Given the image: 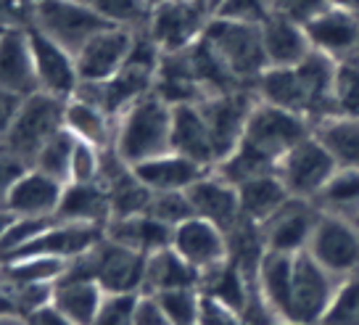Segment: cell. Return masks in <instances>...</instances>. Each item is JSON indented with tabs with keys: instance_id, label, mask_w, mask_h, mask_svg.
I'll return each instance as SVG.
<instances>
[{
	"instance_id": "cell-1",
	"label": "cell",
	"mask_w": 359,
	"mask_h": 325,
	"mask_svg": "<svg viewBox=\"0 0 359 325\" xmlns=\"http://www.w3.org/2000/svg\"><path fill=\"white\" fill-rule=\"evenodd\" d=\"M333 77L336 61L312 51L299 67L267 69L257 79L254 93L262 103L299 114L314 127L333 117Z\"/></svg>"
},
{
	"instance_id": "cell-2",
	"label": "cell",
	"mask_w": 359,
	"mask_h": 325,
	"mask_svg": "<svg viewBox=\"0 0 359 325\" xmlns=\"http://www.w3.org/2000/svg\"><path fill=\"white\" fill-rule=\"evenodd\" d=\"M114 148L130 167L172 151V106L156 93L135 101L116 119Z\"/></svg>"
},
{
	"instance_id": "cell-3",
	"label": "cell",
	"mask_w": 359,
	"mask_h": 325,
	"mask_svg": "<svg viewBox=\"0 0 359 325\" xmlns=\"http://www.w3.org/2000/svg\"><path fill=\"white\" fill-rule=\"evenodd\" d=\"M203 43L212 48L217 58L243 88H254L257 79L269 69L259 24L230 22V19L212 16L203 32Z\"/></svg>"
},
{
	"instance_id": "cell-4",
	"label": "cell",
	"mask_w": 359,
	"mask_h": 325,
	"mask_svg": "<svg viewBox=\"0 0 359 325\" xmlns=\"http://www.w3.org/2000/svg\"><path fill=\"white\" fill-rule=\"evenodd\" d=\"M64 114H67L64 98L48 95V93H34L29 98H24L8 133L0 143V151L16 157L27 167H32L45 143L64 130Z\"/></svg>"
},
{
	"instance_id": "cell-5",
	"label": "cell",
	"mask_w": 359,
	"mask_h": 325,
	"mask_svg": "<svg viewBox=\"0 0 359 325\" xmlns=\"http://www.w3.org/2000/svg\"><path fill=\"white\" fill-rule=\"evenodd\" d=\"M338 286L341 281L330 275L309 251L296 254L280 323H323Z\"/></svg>"
},
{
	"instance_id": "cell-6",
	"label": "cell",
	"mask_w": 359,
	"mask_h": 325,
	"mask_svg": "<svg viewBox=\"0 0 359 325\" xmlns=\"http://www.w3.org/2000/svg\"><path fill=\"white\" fill-rule=\"evenodd\" d=\"M32 29L43 32L53 43L64 45L69 53L77 56L79 48L90 37L111 27L95 11L90 3H74V0H37L32 8Z\"/></svg>"
},
{
	"instance_id": "cell-7",
	"label": "cell",
	"mask_w": 359,
	"mask_h": 325,
	"mask_svg": "<svg viewBox=\"0 0 359 325\" xmlns=\"http://www.w3.org/2000/svg\"><path fill=\"white\" fill-rule=\"evenodd\" d=\"M338 164L333 157L327 154V148L320 143L317 135L304 138L302 143L285 154L275 167V175L280 178L285 191L293 199H306V201H317V196L323 193L330 178L336 175Z\"/></svg>"
},
{
	"instance_id": "cell-8",
	"label": "cell",
	"mask_w": 359,
	"mask_h": 325,
	"mask_svg": "<svg viewBox=\"0 0 359 325\" xmlns=\"http://www.w3.org/2000/svg\"><path fill=\"white\" fill-rule=\"evenodd\" d=\"M212 11L193 0H161L151 11L146 32L161 48V53H177L196 45L206 32Z\"/></svg>"
},
{
	"instance_id": "cell-9",
	"label": "cell",
	"mask_w": 359,
	"mask_h": 325,
	"mask_svg": "<svg viewBox=\"0 0 359 325\" xmlns=\"http://www.w3.org/2000/svg\"><path fill=\"white\" fill-rule=\"evenodd\" d=\"M306 251L338 281L354 278L359 275V225L323 212Z\"/></svg>"
},
{
	"instance_id": "cell-10",
	"label": "cell",
	"mask_w": 359,
	"mask_h": 325,
	"mask_svg": "<svg viewBox=\"0 0 359 325\" xmlns=\"http://www.w3.org/2000/svg\"><path fill=\"white\" fill-rule=\"evenodd\" d=\"M257 101L259 98L254 88H241L233 90V93H219V95H206V98L198 101L203 119L209 124V133H212L214 148H217V164L241 143L248 122V114L254 112Z\"/></svg>"
},
{
	"instance_id": "cell-11",
	"label": "cell",
	"mask_w": 359,
	"mask_h": 325,
	"mask_svg": "<svg viewBox=\"0 0 359 325\" xmlns=\"http://www.w3.org/2000/svg\"><path fill=\"white\" fill-rule=\"evenodd\" d=\"M320 206L306 199H288L278 212L262 223V238L267 251L280 254H302L309 248L314 236V227L320 220Z\"/></svg>"
},
{
	"instance_id": "cell-12",
	"label": "cell",
	"mask_w": 359,
	"mask_h": 325,
	"mask_svg": "<svg viewBox=\"0 0 359 325\" xmlns=\"http://www.w3.org/2000/svg\"><path fill=\"white\" fill-rule=\"evenodd\" d=\"M103 241V227L101 225H79V223H53L45 227L43 233H37L32 241H27L22 248L11 251L8 257H3L0 262L8 259H24V257H48V259H69L85 254L95 244Z\"/></svg>"
},
{
	"instance_id": "cell-13",
	"label": "cell",
	"mask_w": 359,
	"mask_h": 325,
	"mask_svg": "<svg viewBox=\"0 0 359 325\" xmlns=\"http://www.w3.org/2000/svg\"><path fill=\"white\" fill-rule=\"evenodd\" d=\"M146 259V254L114 244L103 236L101 244L93 246L95 283L106 293H143Z\"/></svg>"
},
{
	"instance_id": "cell-14",
	"label": "cell",
	"mask_w": 359,
	"mask_h": 325,
	"mask_svg": "<svg viewBox=\"0 0 359 325\" xmlns=\"http://www.w3.org/2000/svg\"><path fill=\"white\" fill-rule=\"evenodd\" d=\"M29 29V45H32V58H34V74H37V85L40 93L56 95V98H74L79 88V72H77V58L69 53L64 45L53 43L50 37L37 32L32 27Z\"/></svg>"
},
{
	"instance_id": "cell-15",
	"label": "cell",
	"mask_w": 359,
	"mask_h": 325,
	"mask_svg": "<svg viewBox=\"0 0 359 325\" xmlns=\"http://www.w3.org/2000/svg\"><path fill=\"white\" fill-rule=\"evenodd\" d=\"M135 32L122 29V27H106L95 37H90L74 56L79 82H106V79L116 77L127 64Z\"/></svg>"
},
{
	"instance_id": "cell-16",
	"label": "cell",
	"mask_w": 359,
	"mask_h": 325,
	"mask_svg": "<svg viewBox=\"0 0 359 325\" xmlns=\"http://www.w3.org/2000/svg\"><path fill=\"white\" fill-rule=\"evenodd\" d=\"M172 248L193 270H198V275L222 265L224 259L230 257L227 233L209 220H201V217H191L172 230Z\"/></svg>"
},
{
	"instance_id": "cell-17",
	"label": "cell",
	"mask_w": 359,
	"mask_h": 325,
	"mask_svg": "<svg viewBox=\"0 0 359 325\" xmlns=\"http://www.w3.org/2000/svg\"><path fill=\"white\" fill-rule=\"evenodd\" d=\"M0 88L19 98L40 93L27 27H6L0 34Z\"/></svg>"
},
{
	"instance_id": "cell-18",
	"label": "cell",
	"mask_w": 359,
	"mask_h": 325,
	"mask_svg": "<svg viewBox=\"0 0 359 325\" xmlns=\"http://www.w3.org/2000/svg\"><path fill=\"white\" fill-rule=\"evenodd\" d=\"M306 37L312 43V51L333 61H348L359 58V16L338 8H327L320 16H314L309 24H304Z\"/></svg>"
},
{
	"instance_id": "cell-19",
	"label": "cell",
	"mask_w": 359,
	"mask_h": 325,
	"mask_svg": "<svg viewBox=\"0 0 359 325\" xmlns=\"http://www.w3.org/2000/svg\"><path fill=\"white\" fill-rule=\"evenodd\" d=\"M185 193L193 206V214L222 227L224 233H230L243 220L238 188L233 183H227L222 175H217L214 169H209L198 183H193Z\"/></svg>"
},
{
	"instance_id": "cell-20",
	"label": "cell",
	"mask_w": 359,
	"mask_h": 325,
	"mask_svg": "<svg viewBox=\"0 0 359 325\" xmlns=\"http://www.w3.org/2000/svg\"><path fill=\"white\" fill-rule=\"evenodd\" d=\"M64 188L67 185L58 183L56 178L29 167L8 193L6 209L13 217H29V220H50L53 217L56 220V209L61 204Z\"/></svg>"
},
{
	"instance_id": "cell-21",
	"label": "cell",
	"mask_w": 359,
	"mask_h": 325,
	"mask_svg": "<svg viewBox=\"0 0 359 325\" xmlns=\"http://www.w3.org/2000/svg\"><path fill=\"white\" fill-rule=\"evenodd\" d=\"M172 151L198 161L206 169L217 167V148L198 103L172 106Z\"/></svg>"
},
{
	"instance_id": "cell-22",
	"label": "cell",
	"mask_w": 359,
	"mask_h": 325,
	"mask_svg": "<svg viewBox=\"0 0 359 325\" xmlns=\"http://www.w3.org/2000/svg\"><path fill=\"white\" fill-rule=\"evenodd\" d=\"M135 178L140 180L151 193H175V191H188L193 183L209 172L206 167H201L198 161L167 151L161 157H154L148 161H140L133 167Z\"/></svg>"
},
{
	"instance_id": "cell-23",
	"label": "cell",
	"mask_w": 359,
	"mask_h": 325,
	"mask_svg": "<svg viewBox=\"0 0 359 325\" xmlns=\"http://www.w3.org/2000/svg\"><path fill=\"white\" fill-rule=\"evenodd\" d=\"M262 40L267 53L269 69H288L299 67L304 58L312 53V43L306 37L304 24H296L280 13H272L262 24Z\"/></svg>"
},
{
	"instance_id": "cell-24",
	"label": "cell",
	"mask_w": 359,
	"mask_h": 325,
	"mask_svg": "<svg viewBox=\"0 0 359 325\" xmlns=\"http://www.w3.org/2000/svg\"><path fill=\"white\" fill-rule=\"evenodd\" d=\"M103 236L122 244V246L140 251V254H154L158 248L172 246V227L158 223L151 214H133V217H114L103 227Z\"/></svg>"
},
{
	"instance_id": "cell-25",
	"label": "cell",
	"mask_w": 359,
	"mask_h": 325,
	"mask_svg": "<svg viewBox=\"0 0 359 325\" xmlns=\"http://www.w3.org/2000/svg\"><path fill=\"white\" fill-rule=\"evenodd\" d=\"M56 220L58 223L101 225V227H106L111 220L109 193L101 183H69L56 209Z\"/></svg>"
},
{
	"instance_id": "cell-26",
	"label": "cell",
	"mask_w": 359,
	"mask_h": 325,
	"mask_svg": "<svg viewBox=\"0 0 359 325\" xmlns=\"http://www.w3.org/2000/svg\"><path fill=\"white\" fill-rule=\"evenodd\" d=\"M198 270H193L172 246L158 248L146 259L143 293H164L175 288H198Z\"/></svg>"
},
{
	"instance_id": "cell-27",
	"label": "cell",
	"mask_w": 359,
	"mask_h": 325,
	"mask_svg": "<svg viewBox=\"0 0 359 325\" xmlns=\"http://www.w3.org/2000/svg\"><path fill=\"white\" fill-rule=\"evenodd\" d=\"M238 199H241V217L248 223H267L272 214L280 209L283 204L291 199L285 185L275 172L251 178L238 185Z\"/></svg>"
},
{
	"instance_id": "cell-28",
	"label": "cell",
	"mask_w": 359,
	"mask_h": 325,
	"mask_svg": "<svg viewBox=\"0 0 359 325\" xmlns=\"http://www.w3.org/2000/svg\"><path fill=\"white\" fill-rule=\"evenodd\" d=\"M64 127L77 140L93 143L98 148L114 146V138H116V119L111 114L103 112V109H98V106L82 101V98H69L67 101Z\"/></svg>"
},
{
	"instance_id": "cell-29",
	"label": "cell",
	"mask_w": 359,
	"mask_h": 325,
	"mask_svg": "<svg viewBox=\"0 0 359 325\" xmlns=\"http://www.w3.org/2000/svg\"><path fill=\"white\" fill-rule=\"evenodd\" d=\"M103 291L95 281H64L53 288V307L61 314H67L72 323L93 325L103 304Z\"/></svg>"
},
{
	"instance_id": "cell-30",
	"label": "cell",
	"mask_w": 359,
	"mask_h": 325,
	"mask_svg": "<svg viewBox=\"0 0 359 325\" xmlns=\"http://www.w3.org/2000/svg\"><path fill=\"white\" fill-rule=\"evenodd\" d=\"M314 135L338 169H359V117H327L314 124Z\"/></svg>"
},
{
	"instance_id": "cell-31",
	"label": "cell",
	"mask_w": 359,
	"mask_h": 325,
	"mask_svg": "<svg viewBox=\"0 0 359 325\" xmlns=\"http://www.w3.org/2000/svg\"><path fill=\"white\" fill-rule=\"evenodd\" d=\"M320 212L346 217V220H359V169H336L323 193L317 196Z\"/></svg>"
},
{
	"instance_id": "cell-32",
	"label": "cell",
	"mask_w": 359,
	"mask_h": 325,
	"mask_svg": "<svg viewBox=\"0 0 359 325\" xmlns=\"http://www.w3.org/2000/svg\"><path fill=\"white\" fill-rule=\"evenodd\" d=\"M67 270L64 259L24 257L0 262V281L8 286H29V283H56Z\"/></svg>"
},
{
	"instance_id": "cell-33",
	"label": "cell",
	"mask_w": 359,
	"mask_h": 325,
	"mask_svg": "<svg viewBox=\"0 0 359 325\" xmlns=\"http://www.w3.org/2000/svg\"><path fill=\"white\" fill-rule=\"evenodd\" d=\"M111 27H122L130 32H143L151 22L154 6L148 0H93L90 3Z\"/></svg>"
},
{
	"instance_id": "cell-34",
	"label": "cell",
	"mask_w": 359,
	"mask_h": 325,
	"mask_svg": "<svg viewBox=\"0 0 359 325\" xmlns=\"http://www.w3.org/2000/svg\"><path fill=\"white\" fill-rule=\"evenodd\" d=\"M74 143H77V138L64 127L61 133H56L48 143H45L43 151H40L37 159H34L32 167L45 172V175H50V178H56L58 183L69 185V167H72V151H74Z\"/></svg>"
},
{
	"instance_id": "cell-35",
	"label": "cell",
	"mask_w": 359,
	"mask_h": 325,
	"mask_svg": "<svg viewBox=\"0 0 359 325\" xmlns=\"http://www.w3.org/2000/svg\"><path fill=\"white\" fill-rule=\"evenodd\" d=\"M333 117H359V58L336 64Z\"/></svg>"
},
{
	"instance_id": "cell-36",
	"label": "cell",
	"mask_w": 359,
	"mask_h": 325,
	"mask_svg": "<svg viewBox=\"0 0 359 325\" xmlns=\"http://www.w3.org/2000/svg\"><path fill=\"white\" fill-rule=\"evenodd\" d=\"M167 312L172 325H196L201 320L203 293L198 288H175V291L154 293Z\"/></svg>"
},
{
	"instance_id": "cell-37",
	"label": "cell",
	"mask_w": 359,
	"mask_h": 325,
	"mask_svg": "<svg viewBox=\"0 0 359 325\" xmlns=\"http://www.w3.org/2000/svg\"><path fill=\"white\" fill-rule=\"evenodd\" d=\"M323 325H359V275L341 281Z\"/></svg>"
},
{
	"instance_id": "cell-38",
	"label": "cell",
	"mask_w": 359,
	"mask_h": 325,
	"mask_svg": "<svg viewBox=\"0 0 359 325\" xmlns=\"http://www.w3.org/2000/svg\"><path fill=\"white\" fill-rule=\"evenodd\" d=\"M146 214L156 217L158 223L169 225L172 230L177 227L180 223L196 217L193 214V206L188 201V193L185 191H175V193H151V201H148Z\"/></svg>"
},
{
	"instance_id": "cell-39",
	"label": "cell",
	"mask_w": 359,
	"mask_h": 325,
	"mask_svg": "<svg viewBox=\"0 0 359 325\" xmlns=\"http://www.w3.org/2000/svg\"><path fill=\"white\" fill-rule=\"evenodd\" d=\"M272 13H275V0H224L222 6L214 11V16L262 27Z\"/></svg>"
},
{
	"instance_id": "cell-40",
	"label": "cell",
	"mask_w": 359,
	"mask_h": 325,
	"mask_svg": "<svg viewBox=\"0 0 359 325\" xmlns=\"http://www.w3.org/2000/svg\"><path fill=\"white\" fill-rule=\"evenodd\" d=\"M103 148L77 140L72 151V167H69V183H98L101 175Z\"/></svg>"
},
{
	"instance_id": "cell-41",
	"label": "cell",
	"mask_w": 359,
	"mask_h": 325,
	"mask_svg": "<svg viewBox=\"0 0 359 325\" xmlns=\"http://www.w3.org/2000/svg\"><path fill=\"white\" fill-rule=\"evenodd\" d=\"M140 293H106L93 325H135V304Z\"/></svg>"
},
{
	"instance_id": "cell-42",
	"label": "cell",
	"mask_w": 359,
	"mask_h": 325,
	"mask_svg": "<svg viewBox=\"0 0 359 325\" xmlns=\"http://www.w3.org/2000/svg\"><path fill=\"white\" fill-rule=\"evenodd\" d=\"M330 8V0H275V13L296 24H309L314 16Z\"/></svg>"
},
{
	"instance_id": "cell-43",
	"label": "cell",
	"mask_w": 359,
	"mask_h": 325,
	"mask_svg": "<svg viewBox=\"0 0 359 325\" xmlns=\"http://www.w3.org/2000/svg\"><path fill=\"white\" fill-rule=\"evenodd\" d=\"M27 169L29 167L24 161H19V159L6 154V151H0V206L3 209H6V199H8L13 185H16V180L22 178Z\"/></svg>"
},
{
	"instance_id": "cell-44",
	"label": "cell",
	"mask_w": 359,
	"mask_h": 325,
	"mask_svg": "<svg viewBox=\"0 0 359 325\" xmlns=\"http://www.w3.org/2000/svg\"><path fill=\"white\" fill-rule=\"evenodd\" d=\"M135 325H172L154 293H140L135 304Z\"/></svg>"
},
{
	"instance_id": "cell-45",
	"label": "cell",
	"mask_w": 359,
	"mask_h": 325,
	"mask_svg": "<svg viewBox=\"0 0 359 325\" xmlns=\"http://www.w3.org/2000/svg\"><path fill=\"white\" fill-rule=\"evenodd\" d=\"M22 101L24 98H19V95H13V93L0 88V143H3V138H6V133H8V127H11L13 117H16V112H19Z\"/></svg>"
},
{
	"instance_id": "cell-46",
	"label": "cell",
	"mask_w": 359,
	"mask_h": 325,
	"mask_svg": "<svg viewBox=\"0 0 359 325\" xmlns=\"http://www.w3.org/2000/svg\"><path fill=\"white\" fill-rule=\"evenodd\" d=\"M27 323L29 325H77V323H72L67 314L58 312L53 304H48V307H43L40 312H34Z\"/></svg>"
},
{
	"instance_id": "cell-47",
	"label": "cell",
	"mask_w": 359,
	"mask_h": 325,
	"mask_svg": "<svg viewBox=\"0 0 359 325\" xmlns=\"http://www.w3.org/2000/svg\"><path fill=\"white\" fill-rule=\"evenodd\" d=\"M0 317H19V307L13 302L11 288L3 281H0Z\"/></svg>"
},
{
	"instance_id": "cell-48",
	"label": "cell",
	"mask_w": 359,
	"mask_h": 325,
	"mask_svg": "<svg viewBox=\"0 0 359 325\" xmlns=\"http://www.w3.org/2000/svg\"><path fill=\"white\" fill-rule=\"evenodd\" d=\"M330 6L338 8V11H346V13L359 16V0H330Z\"/></svg>"
},
{
	"instance_id": "cell-49",
	"label": "cell",
	"mask_w": 359,
	"mask_h": 325,
	"mask_svg": "<svg viewBox=\"0 0 359 325\" xmlns=\"http://www.w3.org/2000/svg\"><path fill=\"white\" fill-rule=\"evenodd\" d=\"M11 223H13V214L0 206V241H3V236H6V230L11 227Z\"/></svg>"
},
{
	"instance_id": "cell-50",
	"label": "cell",
	"mask_w": 359,
	"mask_h": 325,
	"mask_svg": "<svg viewBox=\"0 0 359 325\" xmlns=\"http://www.w3.org/2000/svg\"><path fill=\"white\" fill-rule=\"evenodd\" d=\"M224 0H206V6H209V11H212V16H214V11H217V8H219V6H222Z\"/></svg>"
},
{
	"instance_id": "cell-51",
	"label": "cell",
	"mask_w": 359,
	"mask_h": 325,
	"mask_svg": "<svg viewBox=\"0 0 359 325\" xmlns=\"http://www.w3.org/2000/svg\"><path fill=\"white\" fill-rule=\"evenodd\" d=\"M280 325H323V323H280Z\"/></svg>"
},
{
	"instance_id": "cell-52",
	"label": "cell",
	"mask_w": 359,
	"mask_h": 325,
	"mask_svg": "<svg viewBox=\"0 0 359 325\" xmlns=\"http://www.w3.org/2000/svg\"><path fill=\"white\" fill-rule=\"evenodd\" d=\"M148 3H151V6H158V3H161V0H148Z\"/></svg>"
},
{
	"instance_id": "cell-53",
	"label": "cell",
	"mask_w": 359,
	"mask_h": 325,
	"mask_svg": "<svg viewBox=\"0 0 359 325\" xmlns=\"http://www.w3.org/2000/svg\"><path fill=\"white\" fill-rule=\"evenodd\" d=\"M193 3H201V6H206V0H193ZM209 8V6H206Z\"/></svg>"
},
{
	"instance_id": "cell-54",
	"label": "cell",
	"mask_w": 359,
	"mask_h": 325,
	"mask_svg": "<svg viewBox=\"0 0 359 325\" xmlns=\"http://www.w3.org/2000/svg\"><path fill=\"white\" fill-rule=\"evenodd\" d=\"M74 3H93V0H74Z\"/></svg>"
},
{
	"instance_id": "cell-55",
	"label": "cell",
	"mask_w": 359,
	"mask_h": 325,
	"mask_svg": "<svg viewBox=\"0 0 359 325\" xmlns=\"http://www.w3.org/2000/svg\"><path fill=\"white\" fill-rule=\"evenodd\" d=\"M3 29H6V27H0V34H3Z\"/></svg>"
},
{
	"instance_id": "cell-56",
	"label": "cell",
	"mask_w": 359,
	"mask_h": 325,
	"mask_svg": "<svg viewBox=\"0 0 359 325\" xmlns=\"http://www.w3.org/2000/svg\"><path fill=\"white\" fill-rule=\"evenodd\" d=\"M32 3H37V0H32Z\"/></svg>"
},
{
	"instance_id": "cell-57",
	"label": "cell",
	"mask_w": 359,
	"mask_h": 325,
	"mask_svg": "<svg viewBox=\"0 0 359 325\" xmlns=\"http://www.w3.org/2000/svg\"><path fill=\"white\" fill-rule=\"evenodd\" d=\"M357 225H359V220H357Z\"/></svg>"
},
{
	"instance_id": "cell-58",
	"label": "cell",
	"mask_w": 359,
	"mask_h": 325,
	"mask_svg": "<svg viewBox=\"0 0 359 325\" xmlns=\"http://www.w3.org/2000/svg\"><path fill=\"white\" fill-rule=\"evenodd\" d=\"M196 325H198V323H196Z\"/></svg>"
}]
</instances>
